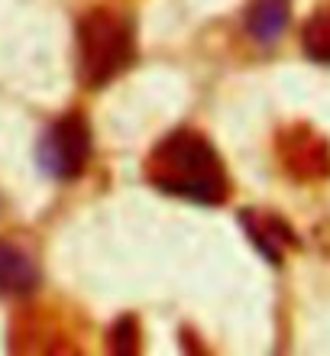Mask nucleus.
I'll list each match as a JSON object with an SVG mask.
<instances>
[{"instance_id":"f257e3e1","label":"nucleus","mask_w":330,"mask_h":356,"mask_svg":"<svg viewBox=\"0 0 330 356\" xmlns=\"http://www.w3.org/2000/svg\"><path fill=\"white\" fill-rule=\"evenodd\" d=\"M149 181L165 195L198 201V204H220L226 197V172L217 152L201 133L175 130L152 149L146 162Z\"/></svg>"},{"instance_id":"f03ea898","label":"nucleus","mask_w":330,"mask_h":356,"mask_svg":"<svg viewBox=\"0 0 330 356\" xmlns=\"http://www.w3.org/2000/svg\"><path fill=\"white\" fill-rule=\"evenodd\" d=\"M133 62V23L117 10H91L78 23V72L88 85H107Z\"/></svg>"},{"instance_id":"7ed1b4c3","label":"nucleus","mask_w":330,"mask_h":356,"mask_svg":"<svg viewBox=\"0 0 330 356\" xmlns=\"http://www.w3.org/2000/svg\"><path fill=\"white\" fill-rule=\"evenodd\" d=\"M88 152H91V133H88L85 117L68 113L49 127L46 140L39 146V162L49 175L56 178H75L85 169Z\"/></svg>"},{"instance_id":"20e7f679","label":"nucleus","mask_w":330,"mask_h":356,"mask_svg":"<svg viewBox=\"0 0 330 356\" xmlns=\"http://www.w3.org/2000/svg\"><path fill=\"white\" fill-rule=\"evenodd\" d=\"M282 156L292 165V172H298L302 178L321 175L330 169L327 162V146H324L311 130H292L282 143Z\"/></svg>"},{"instance_id":"39448f33","label":"nucleus","mask_w":330,"mask_h":356,"mask_svg":"<svg viewBox=\"0 0 330 356\" xmlns=\"http://www.w3.org/2000/svg\"><path fill=\"white\" fill-rule=\"evenodd\" d=\"M36 263L13 243H0V295H26L36 285Z\"/></svg>"},{"instance_id":"423d86ee","label":"nucleus","mask_w":330,"mask_h":356,"mask_svg":"<svg viewBox=\"0 0 330 356\" xmlns=\"http://www.w3.org/2000/svg\"><path fill=\"white\" fill-rule=\"evenodd\" d=\"M243 224H246V230H249V236L256 240V246H259L269 259H282V253L295 243V236H292V230H288V224H282L279 217L246 214Z\"/></svg>"},{"instance_id":"0eeeda50","label":"nucleus","mask_w":330,"mask_h":356,"mask_svg":"<svg viewBox=\"0 0 330 356\" xmlns=\"http://www.w3.org/2000/svg\"><path fill=\"white\" fill-rule=\"evenodd\" d=\"M285 19H288V7H285V0H256L253 10H249V33L256 39H275L279 33L285 29Z\"/></svg>"},{"instance_id":"6e6552de","label":"nucleus","mask_w":330,"mask_h":356,"mask_svg":"<svg viewBox=\"0 0 330 356\" xmlns=\"http://www.w3.org/2000/svg\"><path fill=\"white\" fill-rule=\"evenodd\" d=\"M304 52L317 62L330 65V7L317 10L311 17V23L304 26Z\"/></svg>"}]
</instances>
